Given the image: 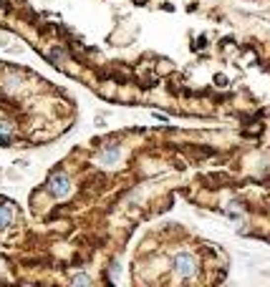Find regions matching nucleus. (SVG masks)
Instances as JSON below:
<instances>
[{
	"label": "nucleus",
	"mask_w": 270,
	"mask_h": 287,
	"mask_svg": "<svg viewBox=\"0 0 270 287\" xmlns=\"http://www.w3.org/2000/svg\"><path fill=\"white\" fill-rule=\"evenodd\" d=\"M48 191L56 196V199H63V196H69V191H71V179H69L63 171L51 174V179H48Z\"/></svg>",
	"instance_id": "1"
},
{
	"label": "nucleus",
	"mask_w": 270,
	"mask_h": 287,
	"mask_svg": "<svg viewBox=\"0 0 270 287\" xmlns=\"http://www.w3.org/2000/svg\"><path fill=\"white\" fill-rule=\"evenodd\" d=\"M119 157H121L119 146H109L106 151L99 154V164H101V166H114V164L119 161Z\"/></svg>",
	"instance_id": "3"
},
{
	"label": "nucleus",
	"mask_w": 270,
	"mask_h": 287,
	"mask_svg": "<svg viewBox=\"0 0 270 287\" xmlns=\"http://www.w3.org/2000/svg\"><path fill=\"white\" fill-rule=\"evenodd\" d=\"M174 272L179 275V277H194V257L190 255V252H179L177 257H174Z\"/></svg>",
	"instance_id": "2"
},
{
	"label": "nucleus",
	"mask_w": 270,
	"mask_h": 287,
	"mask_svg": "<svg viewBox=\"0 0 270 287\" xmlns=\"http://www.w3.org/2000/svg\"><path fill=\"white\" fill-rule=\"evenodd\" d=\"M91 280H88V275H76L74 277V285H88Z\"/></svg>",
	"instance_id": "5"
},
{
	"label": "nucleus",
	"mask_w": 270,
	"mask_h": 287,
	"mask_svg": "<svg viewBox=\"0 0 270 287\" xmlns=\"http://www.w3.org/2000/svg\"><path fill=\"white\" fill-rule=\"evenodd\" d=\"M10 219H13V207L3 204V207H0V229H5L10 224Z\"/></svg>",
	"instance_id": "4"
}]
</instances>
